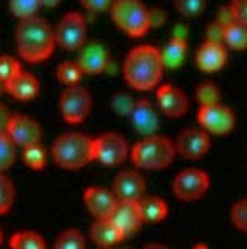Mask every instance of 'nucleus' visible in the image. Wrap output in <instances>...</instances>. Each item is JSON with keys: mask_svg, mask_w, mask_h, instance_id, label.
<instances>
[{"mask_svg": "<svg viewBox=\"0 0 247 249\" xmlns=\"http://www.w3.org/2000/svg\"><path fill=\"white\" fill-rule=\"evenodd\" d=\"M55 33V42L63 51L75 52L87 42V24L86 18L78 12H68L58 21Z\"/></svg>", "mask_w": 247, "mask_h": 249, "instance_id": "9", "label": "nucleus"}, {"mask_svg": "<svg viewBox=\"0 0 247 249\" xmlns=\"http://www.w3.org/2000/svg\"><path fill=\"white\" fill-rule=\"evenodd\" d=\"M76 63L80 65L81 71L84 74H100L107 71L108 67L112 63L110 52L107 51V47L99 41L86 42L84 46L78 51V60Z\"/></svg>", "mask_w": 247, "mask_h": 249, "instance_id": "15", "label": "nucleus"}, {"mask_svg": "<svg viewBox=\"0 0 247 249\" xmlns=\"http://www.w3.org/2000/svg\"><path fill=\"white\" fill-rule=\"evenodd\" d=\"M130 118L132 128L142 138L157 134V129H159V108L149 99H137L130 113Z\"/></svg>", "mask_w": 247, "mask_h": 249, "instance_id": "19", "label": "nucleus"}, {"mask_svg": "<svg viewBox=\"0 0 247 249\" xmlns=\"http://www.w3.org/2000/svg\"><path fill=\"white\" fill-rule=\"evenodd\" d=\"M157 108L168 118H181L189 112V97L175 84H159L155 89Z\"/></svg>", "mask_w": 247, "mask_h": 249, "instance_id": "12", "label": "nucleus"}, {"mask_svg": "<svg viewBox=\"0 0 247 249\" xmlns=\"http://www.w3.org/2000/svg\"><path fill=\"white\" fill-rule=\"evenodd\" d=\"M223 44L231 51H247V26L236 21L226 24L223 28Z\"/></svg>", "mask_w": 247, "mask_h": 249, "instance_id": "24", "label": "nucleus"}, {"mask_svg": "<svg viewBox=\"0 0 247 249\" xmlns=\"http://www.w3.org/2000/svg\"><path fill=\"white\" fill-rule=\"evenodd\" d=\"M210 188L209 173L197 167H187L178 172L171 181V193L181 202H196Z\"/></svg>", "mask_w": 247, "mask_h": 249, "instance_id": "6", "label": "nucleus"}, {"mask_svg": "<svg viewBox=\"0 0 247 249\" xmlns=\"http://www.w3.org/2000/svg\"><path fill=\"white\" fill-rule=\"evenodd\" d=\"M2 243H3V233L0 230V246H2Z\"/></svg>", "mask_w": 247, "mask_h": 249, "instance_id": "43", "label": "nucleus"}, {"mask_svg": "<svg viewBox=\"0 0 247 249\" xmlns=\"http://www.w3.org/2000/svg\"><path fill=\"white\" fill-rule=\"evenodd\" d=\"M58 3H60V0H42V7H46V8H53V7H57Z\"/></svg>", "mask_w": 247, "mask_h": 249, "instance_id": "41", "label": "nucleus"}, {"mask_svg": "<svg viewBox=\"0 0 247 249\" xmlns=\"http://www.w3.org/2000/svg\"><path fill=\"white\" fill-rule=\"evenodd\" d=\"M10 249H47V243L42 235L34 230H19L8 240Z\"/></svg>", "mask_w": 247, "mask_h": 249, "instance_id": "25", "label": "nucleus"}, {"mask_svg": "<svg viewBox=\"0 0 247 249\" xmlns=\"http://www.w3.org/2000/svg\"><path fill=\"white\" fill-rule=\"evenodd\" d=\"M82 76H84V73L81 71L80 65L76 62H63L58 65V68H57L58 81L62 84H65V86H75V84H80Z\"/></svg>", "mask_w": 247, "mask_h": 249, "instance_id": "31", "label": "nucleus"}, {"mask_svg": "<svg viewBox=\"0 0 247 249\" xmlns=\"http://www.w3.org/2000/svg\"><path fill=\"white\" fill-rule=\"evenodd\" d=\"M58 108L63 120L70 124H80L86 122L92 110V96L81 84L66 86L58 99Z\"/></svg>", "mask_w": 247, "mask_h": 249, "instance_id": "7", "label": "nucleus"}, {"mask_svg": "<svg viewBox=\"0 0 247 249\" xmlns=\"http://www.w3.org/2000/svg\"><path fill=\"white\" fill-rule=\"evenodd\" d=\"M86 236L78 228H65L58 233L53 249H86Z\"/></svg>", "mask_w": 247, "mask_h": 249, "instance_id": "27", "label": "nucleus"}, {"mask_svg": "<svg viewBox=\"0 0 247 249\" xmlns=\"http://www.w3.org/2000/svg\"><path fill=\"white\" fill-rule=\"evenodd\" d=\"M115 26L130 37H142L150 31V8L142 0H113L110 7Z\"/></svg>", "mask_w": 247, "mask_h": 249, "instance_id": "5", "label": "nucleus"}, {"mask_svg": "<svg viewBox=\"0 0 247 249\" xmlns=\"http://www.w3.org/2000/svg\"><path fill=\"white\" fill-rule=\"evenodd\" d=\"M110 189L118 201H139L146 196L147 183L141 172L126 168L116 173Z\"/></svg>", "mask_w": 247, "mask_h": 249, "instance_id": "14", "label": "nucleus"}, {"mask_svg": "<svg viewBox=\"0 0 247 249\" xmlns=\"http://www.w3.org/2000/svg\"><path fill=\"white\" fill-rule=\"evenodd\" d=\"M100 249H107V248H100Z\"/></svg>", "mask_w": 247, "mask_h": 249, "instance_id": "44", "label": "nucleus"}, {"mask_svg": "<svg viewBox=\"0 0 247 249\" xmlns=\"http://www.w3.org/2000/svg\"><path fill=\"white\" fill-rule=\"evenodd\" d=\"M197 123L210 136H226L236 128V113L225 104L202 106L197 110Z\"/></svg>", "mask_w": 247, "mask_h": 249, "instance_id": "10", "label": "nucleus"}, {"mask_svg": "<svg viewBox=\"0 0 247 249\" xmlns=\"http://www.w3.org/2000/svg\"><path fill=\"white\" fill-rule=\"evenodd\" d=\"M16 201V186L7 173H0V215H7Z\"/></svg>", "mask_w": 247, "mask_h": 249, "instance_id": "28", "label": "nucleus"}, {"mask_svg": "<svg viewBox=\"0 0 247 249\" xmlns=\"http://www.w3.org/2000/svg\"><path fill=\"white\" fill-rule=\"evenodd\" d=\"M134 99H132L130 94L126 92H116L115 96L112 97V107L118 115L123 117H130V113L134 107Z\"/></svg>", "mask_w": 247, "mask_h": 249, "instance_id": "36", "label": "nucleus"}, {"mask_svg": "<svg viewBox=\"0 0 247 249\" xmlns=\"http://www.w3.org/2000/svg\"><path fill=\"white\" fill-rule=\"evenodd\" d=\"M10 120H12V113H10L8 107L0 104V134H7Z\"/></svg>", "mask_w": 247, "mask_h": 249, "instance_id": "39", "label": "nucleus"}, {"mask_svg": "<svg viewBox=\"0 0 247 249\" xmlns=\"http://www.w3.org/2000/svg\"><path fill=\"white\" fill-rule=\"evenodd\" d=\"M130 144L116 131H107L94 138V160L103 167H118L130 157Z\"/></svg>", "mask_w": 247, "mask_h": 249, "instance_id": "8", "label": "nucleus"}, {"mask_svg": "<svg viewBox=\"0 0 247 249\" xmlns=\"http://www.w3.org/2000/svg\"><path fill=\"white\" fill-rule=\"evenodd\" d=\"M139 211L142 215L144 223H160L166 220L170 207L165 199H162L159 196H144L139 201Z\"/></svg>", "mask_w": 247, "mask_h": 249, "instance_id": "23", "label": "nucleus"}, {"mask_svg": "<svg viewBox=\"0 0 247 249\" xmlns=\"http://www.w3.org/2000/svg\"><path fill=\"white\" fill-rule=\"evenodd\" d=\"M228 7L234 21L247 26V0H231Z\"/></svg>", "mask_w": 247, "mask_h": 249, "instance_id": "37", "label": "nucleus"}, {"mask_svg": "<svg viewBox=\"0 0 247 249\" xmlns=\"http://www.w3.org/2000/svg\"><path fill=\"white\" fill-rule=\"evenodd\" d=\"M50 156L63 170H80L94 162V138L80 131L63 133L53 141Z\"/></svg>", "mask_w": 247, "mask_h": 249, "instance_id": "3", "label": "nucleus"}, {"mask_svg": "<svg viewBox=\"0 0 247 249\" xmlns=\"http://www.w3.org/2000/svg\"><path fill=\"white\" fill-rule=\"evenodd\" d=\"M110 218L120 228L125 238L136 235L144 225L137 201H118Z\"/></svg>", "mask_w": 247, "mask_h": 249, "instance_id": "18", "label": "nucleus"}, {"mask_svg": "<svg viewBox=\"0 0 247 249\" xmlns=\"http://www.w3.org/2000/svg\"><path fill=\"white\" fill-rule=\"evenodd\" d=\"M113 0H80V3L82 5L87 12L91 13H105L110 10Z\"/></svg>", "mask_w": 247, "mask_h": 249, "instance_id": "38", "label": "nucleus"}, {"mask_svg": "<svg viewBox=\"0 0 247 249\" xmlns=\"http://www.w3.org/2000/svg\"><path fill=\"white\" fill-rule=\"evenodd\" d=\"M142 249H170V248L162 245V243H147V245Z\"/></svg>", "mask_w": 247, "mask_h": 249, "instance_id": "40", "label": "nucleus"}, {"mask_svg": "<svg viewBox=\"0 0 247 249\" xmlns=\"http://www.w3.org/2000/svg\"><path fill=\"white\" fill-rule=\"evenodd\" d=\"M175 142L164 134H152L141 138L130 149V159L139 170L157 172L168 168L176 159Z\"/></svg>", "mask_w": 247, "mask_h": 249, "instance_id": "4", "label": "nucleus"}, {"mask_svg": "<svg viewBox=\"0 0 247 249\" xmlns=\"http://www.w3.org/2000/svg\"><path fill=\"white\" fill-rule=\"evenodd\" d=\"M173 142L178 156L187 160H200L210 151L212 138L200 126H191L181 129Z\"/></svg>", "mask_w": 247, "mask_h": 249, "instance_id": "11", "label": "nucleus"}, {"mask_svg": "<svg viewBox=\"0 0 247 249\" xmlns=\"http://www.w3.org/2000/svg\"><path fill=\"white\" fill-rule=\"evenodd\" d=\"M165 67L162 62L160 49L150 44H141L128 52L123 62V78L134 91L157 89L164 78Z\"/></svg>", "mask_w": 247, "mask_h": 249, "instance_id": "1", "label": "nucleus"}, {"mask_svg": "<svg viewBox=\"0 0 247 249\" xmlns=\"http://www.w3.org/2000/svg\"><path fill=\"white\" fill-rule=\"evenodd\" d=\"M5 89L13 99H16L19 102H29L33 99H36L41 89L39 79L34 76L33 73L28 71H19L16 76L12 78L5 84Z\"/></svg>", "mask_w": 247, "mask_h": 249, "instance_id": "21", "label": "nucleus"}, {"mask_svg": "<svg viewBox=\"0 0 247 249\" xmlns=\"http://www.w3.org/2000/svg\"><path fill=\"white\" fill-rule=\"evenodd\" d=\"M175 10L182 18H196L204 12L207 0H175Z\"/></svg>", "mask_w": 247, "mask_h": 249, "instance_id": "33", "label": "nucleus"}, {"mask_svg": "<svg viewBox=\"0 0 247 249\" xmlns=\"http://www.w3.org/2000/svg\"><path fill=\"white\" fill-rule=\"evenodd\" d=\"M191 249H210L209 245H205V243H196L194 246H191Z\"/></svg>", "mask_w": 247, "mask_h": 249, "instance_id": "42", "label": "nucleus"}, {"mask_svg": "<svg viewBox=\"0 0 247 249\" xmlns=\"http://www.w3.org/2000/svg\"><path fill=\"white\" fill-rule=\"evenodd\" d=\"M7 136L12 139L16 147H28L33 144H39L42 141V128L36 118L23 115H12V120L8 123Z\"/></svg>", "mask_w": 247, "mask_h": 249, "instance_id": "13", "label": "nucleus"}, {"mask_svg": "<svg viewBox=\"0 0 247 249\" xmlns=\"http://www.w3.org/2000/svg\"><path fill=\"white\" fill-rule=\"evenodd\" d=\"M8 7L18 19H26L37 17V12L42 8V0H10Z\"/></svg>", "mask_w": 247, "mask_h": 249, "instance_id": "29", "label": "nucleus"}, {"mask_svg": "<svg viewBox=\"0 0 247 249\" xmlns=\"http://www.w3.org/2000/svg\"><path fill=\"white\" fill-rule=\"evenodd\" d=\"M21 70V63L12 55H0V83L7 84Z\"/></svg>", "mask_w": 247, "mask_h": 249, "instance_id": "35", "label": "nucleus"}, {"mask_svg": "<svg viewBox=\"0 0 247 249\" xmlns=\"http://www.w3.org/2000/svg\"><path fill=\"white\" fill-rule=\"evenodd\" d=\"M89 238L94 241V245L99 248L112 249L113 246L120 245L123 240H126L121 230L118 228L110 217L108 218H94L89 228Z\"/></svg>", "mask_w": 247, "mask_h": 249, "instance_id": "20", "label": "nucleus"}, {"mask_svg": "<svg viewBox=\"0 0 247 249\" xmlns=\"http://www.w3.org/2000/svg\"><path fill=\"white\" fill-rule=\"evenodd\" d=\"M196 99L202 106H212V104L221 102V91L215 83L204 81L200 83L196 89Z\"/></svg>", "mask_w": 247, "mask_h": 249, "instance_id": "32", "label": "nucleus"}, {"mask_svg": "<svg viewBox=\"0 0 247 249\" xmlns=\"http://www.w3.org/2000/svg\"><path fill=\"white\" fill-rule=\"evenodd\" d=\"M82 202L87 212L94 218H108L115 209L118 199L115 197L112 189L105 186L92 185L87 186L82 193Z\"/></svg>", "mask_w": 247, "mask_h": 249, "instance_id": "16", "label": "nucleus"}, {"mask_svg": "<svg viewBox=\"0 0 247 249\" xmlns=\"http://www.w3.org/2000/svg\"><path fill=\"white\" fill-rule=\"evenodd\" d=\"M16 149L7 134H0V173H7L16 162Z\"/></svg>", "mask_w": 247, "mask_h": 249, "instance_id": "30", "label": "nucleus"}, {"mask_svg": "<svg viewBox=\"0 0 247 249\" xmlns=\"http://www.w3.org/2000/svg\"><path fill=\"white\" fill-rule=\"evenodd\" d=\"M15 42L19 57L29 63L47 60L57 47L53 28L41 17L19 19L15 29Z\"/></svg>", "mask_w": 247, "mask_h": 249, "instance_id": "2", "label": "nucleus"}, {"mask_svg": "<svg viewBox=\"0 0 247 249\" xmlns=\"http://www.w3.org/2000/svg\"><path fill=\"white\" fill-rule=\"evenodd\" d=\"M230 218L236 230L247 233V197L239 199V201H236L233 204L230 212Z\"/></svg>", "mask_w": 247, "mask_h": 249, "instance_id": "34", "label": "nucleus"}, {"mask_svg": "<svg viewBox=\"0 0 247 249\" xmlns=\"http://www.w3.org/2000/svg\"><path fill=\"white\" fill-rule=\"evenodd\" d=\"M162 62H164L165 70H176L180 68L186 60L187 55V41L186 37L180 36H171L164 49L160 51Z\"/></svg>", "mask_w": 247, "mask_h": 249, "instance_id": "22", "label": "nucleus"}, {"mask_svg": "<svg viewBox=\"0 0 247 249\" xmlns=\"http://www.w3.org/2000/svg\"><path fill=\"white\" fill-rule=\"evenodd\" d=\"M228 63V49L223 42L204 41L196 52V65L204 73H216Z\"/></svg>", "mask_w": 247, "mask_h": 249, "instance_id": "17", "label": "nucleus"}, {"mask_svg": "<svg viewBox=\"0 0 247 249\" xmlns=\"http://www.w3.org/2000/svg\"><path fill=\"white\" fill-rule=\"evenodd\" d=\"M21 160L28 168L31 170H44L47 165V151L46 147L42 146L41 142L39 144H33V146L23 147L21 151Z\"/></svg>", "mask_w": 247, "mask_h": 249, "instance_id": "26", "label": "nucleus"}]
</instances>
